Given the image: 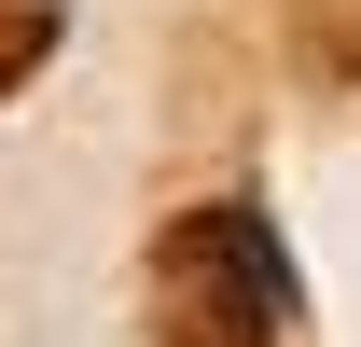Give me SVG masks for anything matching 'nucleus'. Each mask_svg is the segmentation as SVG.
Listing matches in <instances>:
<instances>
[{"instance_id": "f03ea898", "label": "nucleus", "mask_w": 361, "mask_h": 347, "mask_svg": "<svg viewBox=\"0 0 361 347\" xmlns=\"http://www.w3.org/2000/svg\"><path fill=\"white\" fill-rule=\"evenodd\" d=\"M56 42H70V0H0V97L28 84V70H42Z\"/></svg>"}, {"instance_id": "f257e3e1", "label": "nucleus", "mask_w": 361, "mask_h": 347, "mask_svg": "<svg viewBox=\"0 0 361 347\" xmlns=\"http://www.w3.org/2000/svg\"><path fill=\"white\" fill-rule=\"evenodd\" d=\"M139 305H153V347H292L306 278H292V236L250 195H195L139 264Z\"/></svg>"}]
</instances>
